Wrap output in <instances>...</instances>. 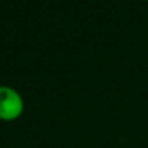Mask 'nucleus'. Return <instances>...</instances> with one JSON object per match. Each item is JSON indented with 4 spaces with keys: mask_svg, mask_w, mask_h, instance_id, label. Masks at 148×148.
I'll use <instances>...</instances> for the list:
<instances>
[{
    "mask_svg": "<svg viewBox=\"0 0 148 148\" xmlns=\"http://www.w3.org/2000/svg\"><path fill=\"white\" fill-rule=\"evenodd\" d=\"M25 112L23 97L12 86L0 85V121L12 122Z\"/></svg>",
    "mask_w": 148,
    "mask_h": 148,
    "instance_id": "nucleus-1",
    "label": "nucleus"
}]
</instances>
